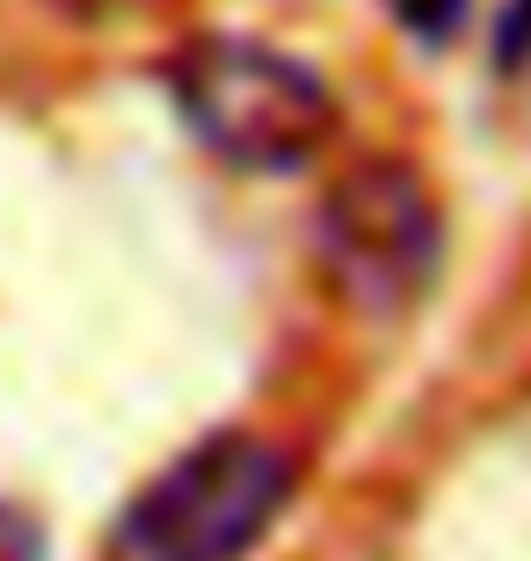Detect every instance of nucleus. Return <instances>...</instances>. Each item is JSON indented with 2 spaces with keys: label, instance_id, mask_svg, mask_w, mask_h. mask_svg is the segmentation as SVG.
Masks as SVG:
<instances>
[{
  "label": "nucleus",
  "instance_id": "f257e3e1",
  "mask_svg": "<svg viewBox=\"0 0 531 561\" xmlns=\"http://www.w3.org/2000/svg\"><path fill=\"white\" fill-rule=\"evenodd\" d=\"M299 459L263 431H211L175 453L109 525V561H247L277 533Z\"/></svg>",
  "mask_w": 531,
  "mask_h": 561
},
{
  "label": "nucleus",
  "instance_id": "f03ea898",
  "mask_svg": "<svg viewBox=\"0 0 531 561\" xmlns=\"http://www.w3.org/2000/svg\"><path fill=\"white\" fill-rule=\"evenodd\" d=\"M168 95L197 146L241 175H291L335 139V88L263 37L233 30L189 37L168 59Z\"/></svg>",
  "mask_w": 531,
  "mask_h": 561
},
{
  "label": "nucleus",
  "instance_id": "7ed1b4c3",
  "mask_svg": "<svg viewBox=\"0 0 531 561\" xmlns=\"http://www.w3.org/2000/svg\"><path fill=\"white\" fill-rule=\"evenodd\" d=\"M321 271L357 313L393 321V313L423 307L445 271V211L423 168L365 153L349 161L321 197Z\"/></svg>",
  "mask_w": 531,
  "mask_h": 561
},
{
  "label": "nucleus",
  "instance_id": "20e7f679",
  "mask_svg": "<svg viewBox=\"0 0 531 561\" xmlns=\"http://www.w3.org/2000/svg\"><path fill=\"white\" fill-rule=\"evenodd\" d=\"M386 8H393V22H401L408 37H423V44H451L473 0H386Z\"/></svg>",
  "mask_w": 531,
  "mask_h": 561
},
{
  "label": "nucleus",
  "instance_id": "39448f33",
  "mask_svg": "<svg viewBox=\"0 0 531 561\" xmlns=\"http://www.w3.org/2000/svg\"><path fill=\"white\" fill-rule=\"evenodd\" d=\"M531 66V0H503L495 15V73H524Z\"/></svg>",
  "mask_w": 531,
  "mask_h": 561
},
{
  "label": "nucleus",
  "instance_id": "423d86ee",
  "mask_svg": "<svg viewBox=\"0 0 531 561\" xmlns=\"http://www.w3.org/2000/svg\"><path fill=\"white\" fill-rule=\"evenodd\" d=\"M0 561H44L37 518H22L15 503H0Z\"/></svg>",
  "mask_w": 531,
  "mask_h": 561
}]
</instances>
